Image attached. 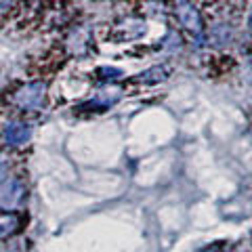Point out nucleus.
Returning a JSON list of instances; mask_svg holds the SVG:
<instances>
[{"label": "nucleus", "instance_id": "nucleus-6", "mask_svg": "<svg viewBox=\"0 0 252 252\" xmlns=\"http://www.w3.org/2000/svg\"><path fill=\"white\" fill-rule=\"evenodd\" d=\"M6 172H9V166H6L4 162H0V183L4 181V177H6Z\"/></svg>", "mask_w": 252, "mask_h": 252}, {"label": "nucleus", "instance_id": "nucleus-3", "mask_svg": "<svg viewBox=\"0 0 252 252\" xmlns=\"http://www.w3.org/2000/svg\"><path fill=\"white\" fill-rule=\"evenodd\" d=\"M175 15H177L179 23H181V26H183L185 30L193 32V34H200V30H202V19H200L198 9H195L191 2H181V4H177Z\"/></svg>", "mask_w": 252, "mask_h": 252}, {"label": "nucleus", "instance_id": "nucleus-4", "mask_svg": "<svg viewBox=\"0 0 252 252\" xmlns=\"http://www.w3.org/2000/svg\"><path fill=\"white\" fill-rule=\"evenodd\" d=\"M30 135H32L30 126L28 124H19V122L9 124V128L4 130V139H6V143L9 145H23L30 139Z\"/></svg>", "mask_w": 252, "mask_h": 252}, {"label": "nucleus", "instance_id": "nucleus-5", "mask_svg": "<svg viewBox=\"0 0 252 252\" xmlns=\"http://www.w3.org/2000/svg\"><path fill=\"white\" fill-rule=\"evenodd\" d=\"M13 225H15V220L9 219V217H4V219H0V235H6L11 229H13Z\"/></svg>", "mask_w": 252, "mask_h": 252}, {"label": "nucleus", "instance_id": "nucleus-1", "mask_svg": "<svg viewBox=\"0 0 252 252\" xmlns=\"http://www.w3.org/2000/svg\"><path fill=\"white\" fill-rule=\"evenodd\" d=\"M23 193H26V187H23L21 181L9 179L2 187H0V208L15 210L23 202Z\"/></svg>", "mask_w": 252, "mask_h": 252}, {"label": "nucleus", "instance_id": "nucleus-8", "mask_svg": "<svg viewBox=\"0 0 252 252\" xmlns=\"http://www.w3.org/2000/svg\"><path fill=\"white\" fill-rule=\"evenodd\" d=\"M248 28H250V32H252V13H250V17H248Z\"/></svg>", "mask_w": 252, "mask_h": 252}, {"label": "nucleus", "instance_id": "nucleus-7", "mask_svg": "<svg viewBox=\"0 0 252 252\" xmlns=\"http://www.w3.org/2000/svg\"><path fill=\"white\" fill-rule=\"evenodd\" d=\"M11 4V0H0V13H2L4 9H6V6H9Z\"/></svg>", "mask_w": 252, "mask_h": 252}, {"label": "nucleus", "instance_id": "nucleus-2", "mask_svg": "<svg viewBox=\"0 0 252 252\" xmlns=\"http://www.w3.org/2000/svg\"><path fill=\"white\" fill-rule=\"evenodd\" d=\"M42 97H44V84L34 82V84H26L23 89H19L15 93L13 101L21 109H34L42 103Z\"/></svg>", "mask_w": 252, "mask_h": 252}]
</instances>
